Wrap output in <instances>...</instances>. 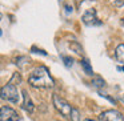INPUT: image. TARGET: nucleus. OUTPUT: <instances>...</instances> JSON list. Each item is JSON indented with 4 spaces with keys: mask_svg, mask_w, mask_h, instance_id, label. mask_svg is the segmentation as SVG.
<instances>
[{
    "mask_svg": "<svg viewBox=\"0 0 124 121\" xmlns=\"http://www.w3.org/2000/svg\"><path fill=\"white\" fill-rule=\"evenodd\" d=\"M28 83L31 84V86L39 89H48L52 88L55 84L52 76L49 75V71L47 67H38L31 72L30 77H28Z\"/></svg>",
    "mask_w": 124,
    "mask_h": 121,
    "instance_id": "f257e3e1",
    "label": "nucleus"
},
{
    "mask_svg": "<svg viewBox=\"0 0 124 121\" xmlns=\"http://www.w3.org/2000/svg\"><path fill=\"white\" fill-rule=\"evenodd\" d=\"M0 97L6 101H9L12 104H17L19 102V92H17L16 86L14 84H6L3 88L0 89Z\"/></svg>",
    "mask_w": 124,
    "mask_h": 121,
    "instance_id": "f03ea898",
    "label": "nucleus"
},
{
    "mask_svg": "<svg viewBox=\"0 0 124 121\" xmlns=\"http://www.w3.org/2000/svg\"><path fill=\"white\" fill-rule=\"evenodd\" d=\"M52 102H54V107L56 108V110L64 117H70L71 110H72V107L70 105V102H67L64 99H62L57 94H54L52 96Z\"/></svg>",
    "mask_w": 124,
    "mask_h": 121,
    "instance_id": "7ed1b4c3",
    "label": "nucleus"
},
{
    "mask_svg": "<svg viewBox=\"0 0 124 121\" xmlns=\"http://www.w3.org/2000/svg\"><path fill=\"white\" fill-rule=\"evenodd\" d=\"M0 121H20V116L11 107L0 108Z\"/></svg>",
    "mask_w": 124,
    "mask_h": 121,
    "instance_id": "20e7f679",
    "label": "nucleus"
},
{
    "mask_svg": "<svg viewBox=\"0 0 124 121\" xmlns=\"http://www.w3.org/2000/svg\"><path fill=\"white\" fill-rule=\"evenodd\" d=\"M81 20H83L84 24H85V25H89V27H92V25H101V21L97 19L96 11H95L93 8L87 9V11L83 14V17H81Z\"/></svg>",
    "mask_w": 124,
    "mask_h": 121,
    "instance_id": "39448f33",
    "label": "nucleus"
},
{
    "mask_svg": "<svg viewBox=\"0 0 124 121\" xmlns=\"http://www.w3.org/2000/svg\"><path fill=\"white\" fill-rule=\"evenodd\" d=\"M100 121H124V117L119 110L108 109L100 114Z\"/></svg>",
    "mask_w": 124,
    "mask_h": 121,
    "instance_id": "423d86ee",
    "label": "nucleus"
},
{
    "mask_svg": "<svg viewBox=\"0 0 124 121\" xmlns=\"http://www.w3.org/2000/svg\"><path fill=\"white\" fill-rule=\"evenodd\" d=\"M22 93H23V105H22V108L25 110V112L32 113V112H33V108H35V105H33V102H32V100H31L30 94H28V92L25 91V89H23Z\"/></svg>",
    "mask_w": 124,
    "mask_h": 121,
    "instance_id": "0eeeda50",
    "label": "nucleus"
},
{
    "mask_svg": "<svg viewBox=\"0 0 124 121\" xmlns=\"http://www.w3.org/2000/svg\"><path fill=\"white\" fill-rule=\"evenodd\" d=\"M91 85L93 86V88H96V89H99V91H100V88H104V86H105V81L103 80L100 76H95L93 80L91 81Z\"/></svg>",
    "mask_w": 124,
    "mask_h": 121,
    "instance_id": "6e6552de",
    "label": "nucleus"
},
{
    "mask_svg": "<svg viewBox=\"0 0 124 121\" xmlns=\"http://www.w3.org/2000/svg\"><path fill=\"white\" fill-rule=\"evenodd\" d=\"M115 56H116V59H117L120 63H124V44H120V45L116 48Z\"/></svg>",
    "mask_w": 124,
    "mask_h": 121,
    "instance_id": "1a4fd4ad",
    "label": "nucleus"
},
{
    "mask_svg": "<svg viewBox=\"0 0 124 121\" xmlns=\"http://www.w3.org/2000/svg\"><path fill=\"white\" fill-rule=\"evenodd\" d=\"M68 47H70V48L72 49L73 52H76L78 55H81V53H83V48L80 47V44H79L78 41H71V43L68 44Z\"/></svg>",
    "mask_w": 124,
    "mask_h": 121,
    "instance_id": "9d476101",
    "label": "nucleus"
},
{
    "mask_svg": "<svg viewBox=\"0 0 124 121\" xmlns=\"http://www.w3.org/2000/svg\"><path fill=\"white\" fill-rule=\"evenodd\" d=\"M81 68L84 69V72H85L87 75H93V69H92L91 64L88 63V60H83V61H81Z\"/></svg>",
    "mask_w": 124,
    "mask_h": 121,
    "instance_id": "9b49d317",
    "label": "nucleus"
},
{
    "mask_svg": "<svg viewBox=\"0 0 124 121\" xmlns=\"http://www.w3.org/2000/svg\"><path fill=\"white\" fill-rule=\"evenodd\" d=\"M70 118H71V121H80V112H79V109L72 108L71 114H70Z\"/></svg>",
    "mask_w": 124,
    "mask_h": 121,
    "instance_id": "f8f14e48",
    "label": "nucleus"
},
{
    "mask_svg": "<svg viewBox=\"0 0 124 121\" xmlns=\"http://www.w3.org/2000/svg\"><path fill=\"white\" fill-rule=\"evenodd\" d=\"M62 60H63V63H64V65L67 68H71L73 65V59L71 56H62Z\"/></svg>",
    "mask_w": 124,
    "mask_h": 121,
    "instance_id": "ddd939ff",
    "label": "nucleus"
},
{
    "mask_svg": "<svg viewBox=\"0 0 124 121\" xmlns=\"http://www.w3.org/2000/svg\"><path fill=\"white\" fill-rule=\"evenodd\" d=\"M30 61V59H28L27 56H20L16 59V65L17 67H23L24 64H27V63Z\"/></svg>",
    "mask_w": 124,
    "mask_h": 121,
    "instance_id": "4468645a",
    "label": "nucleus"
},
{
    "mask_svg": "<svg viewBox=\"0 0 124 121\" xmlns=\"http://www.w3.org/2000/svg\"><path fill=\"white\" fill-rule=\"evenodd\" d=\"M31 51L33 52V53H40V55H43V56H47V52L46 51H43V49H39V48H36V47H32V48H31Z\"/></svg>",
    "mask_w": 124,
    "mask_h": 121,
    "instance_id": "2eb2a0df",
    "label": "nucleus"
},
{
    "mask_svg": "<svg viewBox=\"0 0 124 121\" xmlns=\"http://www.w3.org/2000/svg\"><path fill=\"white\" fill-rule=\"evenodd\" d=\"M99 94H100V96H101V97H105V99H108V100H109L111 102H112V104H116V100H115V99H112V97H109V96H108L107 93H103L101 91H99Z\"/></svg>",
    "mask_w": 124,
    "mask_h": 121,
    "instance_id": "dca6fc26",
    "label": "nucleus"
},
{
    "mask_svg": "<svg viewBox=\"0 0 124 121\" xmlns=\"http://www.w3.org/2000/svg\"><path fill=\"white\" fill-rule=\"evenodd\" d=\"M64 8H65V14H67V15L72 14L73 8H72V6H71V4H65V6H64Z\"/></svg>",
    "mask_w": 124,
    "mask_h": 121,
    "instance_id": "f3484780",
    "label": "nucleus"
},
{
    "mask_svg": "<svg viewBox=\"0 0 124 121\" xmlns=\"http://www.w3.org/2000/svg\"><path fill=\"white\" fill-rule=\"evenodd\" d=\"M113 6H115V7L124 6V0H115V1H113Z\"/></svg>",
    "mask_w": 124,
    "mask_h": 121,
    "instance_id": "a211bd4d",
    "label": "nucleus"
},
{
    "mask_svg": "<svg viewBox=\"0 0 124 121\" xmlns=\"http://www.w3.org/2000/svg\"><path fill=\"white\" fill-rule=\"evenodd\" d=\"M84 121H96V120H93V118H85Z\"/></svg>",
    "mask_w": 124,
    "mask_h": 121,
    "instance_id": "6ab92c4d",
    "label": "nucleus"
},
{
    "mask_svg": "<svg viewBox=\"0 0 124 121\" xmlns=\"http://www.w3.org/2000/svg\"><path fill=\"white\" fill-rule=\"evenodd\" d=\"M83 1V0H76V3H78V6H80V3Z\"/></svg>",
    "mask_w": 124,
    "mask_h": 121,
    "instance_id": "aec40b11",
    "label": "nucleus"
},
{
    "mask_svg": "<svg viewBox=\"0 0 124 121\" xmlns=\"http://www.w3.org/2000/svg\"><path fill=\"white\" fill-rule=\"evenodd\" d=\"M117 69H119V71H123V72H124V67H121V68H117Z\"/></svg>",
    "mask_w": 124,
    "mask_h": 121,
    "instance_id": "412c9836",
    "label": "nucleus"
},
{
    "mask_svg": "<svg viewBox=\"0 0 124 121\" xmlns=\"http://www.w3.org/2000/svg\"><path fill=\"white\" fill-rule=\"evenodd\" d=\"M121 101H123V102H124V96H123V97H121Z\"/></svg>",
    "mask_w": 124,
    "mask_h": 121,
    "instance_id": "4be33fe9",
    "label": "nucleus"
},
{
    "mask_svg": "<svg viewBox=\"0 0 124 121\" xmlns=\"http://www.w3.org/2000/svg\"><path fill=\"white\" fill-rule=\"evenodd\" d=\"M1 35H3V32H1V29H0V36H1Z\"/></svg>",
    "mask_w": 124,
    "mask_h": 121,
    "instance_id": "5701e85b",
    "label": "nucleus"
},
{
    "mask_svg": "<svg viewBox=\"0 0 124 121\" xmlns=\"http://www.w3.org/2000/svg\"><path fill=\"white\" fill-rule=\"evenodd\" d=\"M0 19H1V14H0Z\"/></svg>",
    "mask_w": 124,
    "mask_h": 121,
    "instance_id": "b1692460",
    "label": "nucleus"
}]
</instances>
